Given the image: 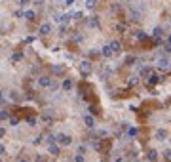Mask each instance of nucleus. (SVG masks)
I'll return each instance as SVG.
<instances>
[{"label":"nucleus","mask_w":171,"mask_h":162,"mask_svg":"<svg viewBox=\"0 0 171 162\" xmlns=\"http://www.w3.org/2000/svg\"><path fill=\"white\" fill-rule=\"evenodd\" d=\"M158 69H162V71H167L169 69V65H171V61H169V57L167 56H160L158 57Z\"/></svg>","instance_id":"f257e3e1"},{"label":"nucleus","mask_w":171,"mask_h":162,"mask_svg":"<svg viewBox=\"0 0 171 162\" xmlns=\"http://www.w3.org/2000/svg\"><path fill=\"white\" fill-rule=\"evenodd\" d=\"M57 143L61 145V147H68V145L72 143V137H70V135H67V134H59L57 135Z\"/></svg>","instance_id":"f03ea898"},{"label":"nucleus","mask_w":171,"mask_h":162,"mask_svg":"<svg viewBox=\"0 0 171 162\" xmlns=\"http://www.w3.org/2000/svg\"><path fill=\"white\" fill-rule=\"evenodd\" d=\"M36 82H38V86H40V88H51L53 80H51L50 76H38V78H36Z\"/></svg>","instance_id":"7ed1b4c3"},{"label":"nucleus","mask_w":171,"mask_h":162,"mask_svg":"<svg viewBox=\"0 0 171 162\" xmlns=\"http://www.w3.org/2000/svg\"><path fill=\"white\" fill-rule=\"evenodd\" d=\"M80 71L84 76H88V74L91 73V61H82L80 63Z\"/></svg>","instance_id":"20e7f679"},{"label":"nucleus","mask_w":171,"mask_h":162,"mask_svg":"<svg viewBox=\"0 0 171 162\" xmlns=\"http://www.w3.org/2000/svg\"><path fill=\"white\" fill-rule=\"evenodd\" d=\"M162 80H163V76H162V74H156V73L148 76V84H150V86H156V84H160Z\"/></svg>","instance_id":"39448f33"},{"label":"nucleus","mask_w":171,"mask_h":162,"mask_svg":"<svg viewBox=\"0 0 171 162\" xmlns=\"http://www.w3.org/2000/svg\"><path fill=\"white\" fill-rule=\"evenodd\" d=\"M51 32V25L50 23H44L40 25V29H38V34H42V36H46V34H50Z\"/></svg>","instance_id":"423d86ee"},{"label":"nucleus","mask_w":171,"mask_h":162,"mask_svg":"<svg viewBox=\"0 0 171 162\" xmlns=\"http://www.w3.org/2000/svg\"><path fill=\"white\" fill-rule=\"evenodd\" d=\"M84 124H86V128H93V126H95L93 115H84Z\"/></svg>","instance_id":"0eeeda50"},{"label":"nucleus","mask_w":171,"mask_h":162,"mask_svg":"<svg viewBox=\"0 0 171 162\" xmlns=\"http://www.w3.org/2000/svg\"><path fill=\"white\" fill-rule=\"evenodd\" d=\"M61 88H63L65 92H68V90L74 88V82H72L70 78H65V80H63V84H61Z\"/></svg>","instance_id":"6e6552de"},{"label":"nucleus","mask_w":171,"mask_h":162,"mask_svg":"<svg viewBox=\"0 0 171 162\" xmlns=\"http://www.w3.org/2000/svg\"><path fill=\"white\" fill-rule=\"evenodd\" d=\"M146 158H148L150 162H156V160H158V151H154V149H150L148 153H146Z\"/></svg>","instance_id":"1a4fd4ad"},{"label":"nucleus","mask_w":171,"mask_h":162,"mask_svg":"<svg viewBox=\"0 0 171 162\" xmlns=\"http://www.w3.org/2000/svg\"><path fill=\"white\" fill-rule=\"evenodd\" d=\"M101 51H103L105 57H112V54H114V50L110 48V44H108V46H103V50H101Z\"/></svg>","instance_id":"9d476101"},{"label":"nucleus","mask_w":171,"mask_h":162,"mask_svg":"<svg viewBox=\"0 0 171 162\" xmlns=\"http://www.w3.org/2000/svg\"><path fill=\"white\" fill-rule=\"evenodd\" d=\"M110 48L114 50V54H120V51H122V44H120L118 40H112V42H110Z\"/></svg>","instance_id":"9b49d317"},{"label":"nucleus","mask_w":171,"mask_h":162,"mask_svg":"<svg viewBox=\"0 0 171 162\" xmlns=\"http://www.w3.org/2000/svg\"><path fill=\"white\" fill-rule=\"evenodd\" d=\"M48 151H50V154H53V157H57V154H59V145H55V143H50V147H48Z\"/></svg>","instance_id":"f8f14e48"},{"label":"nucleus","mask_w":171,"mask_h":162,"mask_svg":"<svg viewBox=\"0 0 171 162\" xmlns=\"http://www.w3.org/2000/svg\"><path fill=\"white\" fill-rule=\"evenodd\" d=\"M88 25H90L91 29L99 27V17H90V19H88Z\"/></svg>","instance_id":"ddd939ff"},{"label":"nucleus","mask_w":171,"mask_h":162,"mask_svg":"<svg viewBox=\"0 0 171 162\" xmlns=\"http://www.w3.org/2000/svg\"><path fill=\"white\" fill-rule=\"evenodd\" d=\"M23 17H25V19H29V21H32V19L36 17V14L32 12V10H27V12H23Z\"/></svg>","instance_id":"4468645a"},{"label":"nucleus","mask_w":171,"mask_h":162,"mask_svg":"<svg viewBox=\"0 0 171 162\" xmlns=\"http://www.w3.org/2000/svg\"><path fill=\"white\" fill-rule=\"evenodd\" d=\"M162 29H160V27H156V29H154V31H152V38H156V40H160V38H162Z\"/></svg>","instance_id":"2eb2a0df"},{"label":"nucleus","mask_w":171,"mask_h":162,"mask_svg":"<svg viewBox=\"0 0 171 162\" xmlns=\"http://www.w3.org/2000/svg\"><path fill=\"white\" fill-rule=\"evenodd\" d=\"M127 137H137V128L135 126H131V128H127Z\"/></svg>","instance_id":"dca6fc26"},{"label":"nucleus","mask_w":171,"mask_h":162,"mask_svg":"<svg viewBox=\"0 0 171 162\" xmlns=\"http://www.w3.org/2000/svg\"><path fill=\"white\" fill-rule=\"evenodd\" d=\"M156 137L162 141V139H166V137H167V132H166L163 128H162V130H158V132H156Z\"/></svg>","instance_id":"f3484780"},{"label":"nucleus","mask_w":171,"mask_h":162,"mask_svg":"<svg viewBox=\"0 0 171 162\" xmlns=\"http://www.w3.org/2000/svg\"><path fill=\"white\" fill-rule=\"evenodd\" d=\"M23 59V54H14V56L10 57V61H12V63H17V61H21Z\"/></svg>","instance_id":"a211bd4d"},{"label":"nucleus","mask_w":171,"mask_h":162,"mask_svg":"<svg viewBox=\"0 0 171 162\" xmlns=\"http://www.w3.org/2000/svg\"><path fill=\"white\" fill-rule=\"evenodd\" d=\"M95 4H97V0H86V8L88 10H93Z\"/></svg>","instance_id":"6ab92c4d"},{"label":"nucleus","mask_w":171,"mask_h":162,"mask_svg":"<svg viewBox=\"0 0 171 162\" xmlns=\"http://www.w3.org/2000/svg\"><path fill=\"white\" fill-rule=\"evenodd\" d=\"M135 61H137L135 56H127L126 57V65H135Z\"/></svg>","instance_id":"aec40b11"},{"label":"nucleus","mask_w":171,"mask_h":162,"mask_svg":"<svg viewBox=\"0 0 171 162\" xmlns=\"http://www.w3.org/2000/svg\"><path fill=\"white\" fill-rule=\"evenodd\" d=\"M10 99H14V101H19V99H21V95H19V92H10Z\"/></svg>","instance_id":"412c9836"},{"label":"nucleus","mask_w":171,"mask_h":162,"mask_svg":"<svg viewBox=\"0 0 171 162\" xmlns=\"http://www.w3.org/2000/svg\"><path fill=\"white\" fill-rule=\"evenodd\" d=\"M139 73L143 74V76H150V69H148V67H141Z\"/></svg>","instance_id":"4be33fe9"},{"label":"nucleus","mask_w":171,"mask_h":162,"mask_svg":"<svg viewBox=\"0 0 171 162\" xmlns=\"http://www.w3.org/2000/svg\"><path fill=\"white\" fill-rule=\"evenodd\" d=\"M63 71H65V67H63V65H55V67H53V73H55V74H61Z\"/></svg>","instance_id":"5701e85b"},{"label":"nucleus","mask_w":171,"mask_h":162,"mask_svg":"<svg viewBox=\"0 0 171 162\" xmlns=\"http://www.w3.org/2000/svg\"><path fill=\"white\" fill-rule=\"evenodd\" d=\"M129 17H131V21H139V12H131V14H129Z\"/></svg>","instance_id":"b1692460"},{"label":"nucleus","mask_w":171,"mask_h":162,"mask_svg":"<svg viewBox=\"0 0 171 162\" xmlns=\"http://www.w3.org/2000/svg\"><path fill=\"white\" fill-rule=\"evenodd\" d=\"M74 162H86V158H84V154H80V153H76V157H74Z\"/></svg>","instance_id":"393cba45"},{"label":"nucleus","mask_w":171,"mask_h":162,"mask_svg":"<svg viewBox=\"0 0 171 162\" xmlns=\"http://www.w3.org/2000/svg\"><path fill=\"white\" fill-rule=\"evenodd\" d=\"M19 124V118H15V116H10V126H17Z\"/></svg>","instance_id":"a878e982"},{"label":"nucleus","mask_w":171,"mask_h":162,"mask_svg":"<svg viewBox=\"0 0 171 162\" xmlns=\"http://www.w3.org/2000/svg\"><path fill=\"white\" fill-rule=\"evenodd\" d=\"M97 113H99V109L95 105H90V115H97Z\"/></svg>","instance_id":"bb28decb"},{"label":"nucleus","mask_w":171,"mask_h":162,"mask_svg":"<svg viewBox=\"0 0 171 162\" xmlns=\"http://www.w3.org/2000/svg\"><path fill=\"white\" fill-rule=\"evenodd\" d=\"M86 149H88V147H86L84 143H80V145H78V153H80V154H84V153H86Z\"/></svg>","instance_id":"cd10ccee"},{"label":"nucleus","mask_w":171,"mask_h":162,"mask_svg":"<svg viewBox=\"0 0 171 162\" xmlns=\"http://www.w3.org/2000/svg\"><path fill=\"white\" fill-rule=\"evenodd\" d=\"M137 38H139V40H144V38H146V32L139 31V32H137Z\"/></svg>","instance_id":"c85d7f7f"},{"label":"nucleus","mask_w":171,"mask_h":162,"mask_svg":"<svg viewBox=\"0 0 171 162\" xmlns=\"http://www.w3.org/2000/svg\"><path fill=\"white\" fill-rule=\"evenodd\" d=\"M0 116H2V120H6V118H10V115H8V111H6V109H2V113H0Z\"/></svg>","instance_id":"c756f323"},{"label":"nucleus","mask_w":171,"mask_h":162,"mask_svg":"<svg viewBox=\"0 0 171 162\" xmlns=\"http://www.w3.org/2000/svg\"><path fill=\"white\" fill-rule=\"evenodd\" d=\"M40 143H42V135H38V137L32 139V145H40Z\"/></svg>","instance_id":"7c9ffc66"},{"label":"nucleus","mask_w":171,"mask_h":162,"mask_svg":"<svg viewBox=\"0 0 171 162\" xmlns=\"http://www.w3.org/2000/svg\"><path fill=\"white\" fill-rule=\"evenodd\" d=\"M27 122H29L31 126H36V118H34V116H29V118H27Z\"/></svg>","instance_id":"2f4dec72"},{"label":"nucleus","mask_w":171,"mask_h":162,"mask_svg":"<svg viewBox=\"0 0 171 162\" xmlns=\"http://www.w3.org/2000/svg\"><path fill=\"white\" fill-rule=\"evenodd\" d=\"M42 120L46 122V124H51V116H48V115H44L42 116Z\"/></svg>","instance_id":"473e14b6"},{"label":"nucleus","mask_w":171,"mask_h":162,"mask_svg":"<svg viewBox=\"0 0 171 162\" xmlns=\"http://www.w3.org/2000/svg\"><path fill=\"white\" fill-rule=\"evenodd\" d=\"M116 31L124 32V31H126V25H122V23H118V25H116Z\"/></svg>","instance_id":"72a5a7b5"},{"label":"nucleus","mask_w":171,"mask_h":162,"mask_svg":"<svg viewBox=\"0 0 171 162\" xmlns=\"http://www.w3.org/2000/svg\"><path fill=\"white\" fill-rule=\"evenodd\" d=\"M137 82H139V78H137V76H133V78H131V80H129V86H135V84H137Z\"/></svg>","instance_id":"f704fd0d"},{"label":"nucleus","mask_w":171,"mask_h":162,"mask_svg":"<svg viewBox=\"0 0 171 162\" xmlns=\"http://www.w3.org/2000/svg\"><path fill=\"white\" fill-rule=\"evenodd\" d=\"M163 50H166L167 54H169V51H171V44H169V42H167V44H166V48H163Z\"/></svg>","instance_id":"c9c22d12"},{"label":"nucleus","mask_w":171,"mask_h":162,"mask_svg":"<svg viewBox=\"0 0 171 162\" xmlns=\"http://www.w3.org/2000/svg\"><path fill=\"white\" fill-rule=\"evenodd\" d=\"M29 2H31V0H19V4H21V6H27Z\"/></svg>","instance_id":"e433bc0d"},{"label":"nucleus","mask_w":171,"mask_h":162,"mask_svg":"<svg viewBox=\"0 0 171 162\" xmlns=\"http://www.w3.org/2000/svg\"><path fill=\"white\" fill-rule=\"evenodd\" d=\"M74 4V0H65V6H72Z\"/></svg>","instance_id":"4c0bfd02"},{"label":"nucleus","mask_w":171,"mask_h":162,"mask_svg":"<svg viewBox=\"0 0 171 162\" xmlns=\"http://www.w3.org/2000/svg\"><path fill=\"white\" fill-rule=\"evenodd\" d=\"M36 162H46V158L44 157H36Z\"/></svg>","instance_id":"58836bf2"},{"label":"nucleus","mask_w":171,"mask_h":162,"mask_svg":"<svg viewBox=\"0 0 171 162\" xmlns=\"http://www.w3.org/2000/svg\"><path fill=\"white\" fill-rule=\"evenodd\" d=\"M17 162H27V160H25V158H19V160Z\"/></svg>","instance_id":"ea45409f"},{"label":"nucleus","mask_w":171,"mask_h":162,"mask_svg":"<svg viewBox=\"0 0 171 162\" xmlns=\"http://www.w3.org/2000/svg\"><path fill=\"white\" fill-rule=\"evenodd\" d=\"M167 42H169V44H171V34H169V36H167Z\"/></svg>","instance_id":"a19ab883"},{"label":"nucleus","mask_w":171,"mask_h":162,"mask_svg":"<svg viewBox=\"0 0 171 162\" xmlns=\"http://www.w3.org/2000/svg\"><path fill=\"white\" fill-rule=\"evenodd\" d=\"M135 162H141V160H135Z\"/></svg>","instance_id":"79ce46f5"},{"label":"nucleus","mask_w":171,"mask_h":162,"mask_svg":"<svg viewBox=\"0 0 171 162\" xmlns=\"http://www.w3.org/2000/svg\"><path fill=\"white\" fill-rule=\"evenodd\" d=\"M101 162H105V160H101Z\"/></svg>","instance_id":"37998d69"},{"label":"nucleus","mask_w":171,"mask_h":162,"mask_svg":"<svg viewBox=\"0 0 171 162\" xmlns=\"http://www.w3.org/2000/svg\"><path fill=\"white\" fill-rule=\"evenodd\" d=\"M169 21H171V19H169Z\"/></svg>","instance_id":"c03bdc74"}]
</instances>
